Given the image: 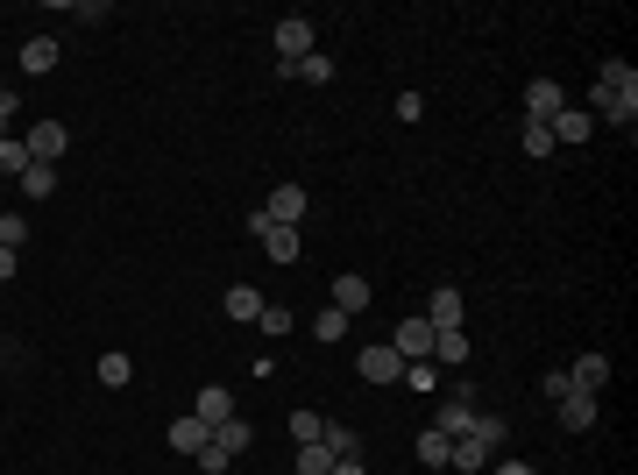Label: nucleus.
I'll return each instance as SVG.
<instances>
[{"label": "nucleus", "mask_w": 638, "mask_h": 475, "mask_svg": "<svg viewBox=\"0 0 638 475\" xmlns=\"http://www.w3.org/2000/svg\"><path fill=\"white\" fill-rule=\"evenodd\" d=\"M589 121H617V128H631V121H638V71H631L624 57H610V64L596 71Z\"/></svg>", "instance_id": "nucleus-1"}, {"label": "nucleus", "mask_w": 638, "mask_h": 475, "mask_svg": "<svg viewBox=\"0 0 638 475\" xmlns=\"http://www.w3.org/2000/svg\"><path fill=\"white\" fill-rule=\"evenodd\" d=\"M319 433H327V419H319V412H298V419H291V440H298V447H312Z\"/></svg>", "instance_id": "nucleus-33"}, {"label": "nucleus", "mask_w": 638, "mask_h": 475, "mask_svg": "<svg viewBox=\"0 0 638 475\" xmlns=\"http://www.w3.org/2000/svg\"><path fill=\"white\" fill-rule=\"evenodd\" d=\"M22 71H29V78L57 71V36H29V43H22Z\"/></svg>", "instance_id": "nucleus-16"}, {"label": "nucleus", "mask_w": 638, "mask_h": 475, "mask_svg": "<svg viewBox=\"0 0 638 475\" xmlns=\"http://www.w3.org/2000/svg\"><path fill=\"white\" fill-rule=\"evenodd\" d=\"M405 362H433V320L426 312H412V320H397V341H390Z\"/></svg>", "instance_id": "nucleus-3"}, {"label": "nucleus", "mask_w": 638, "mask_h": 475, "mask_svg": "<svg viewBox=\"0 0 638 475\" xmlns=\"http://www.w3.org/2000/svg\"><path fill=\"white\" fill-rule=\"evenodd\" d=\"M490 461H497V447H483L475 433H468V440H454V454H447V468H454V475H483Z\"/></svg>", "instance_id": "nucleus-11"}, {"label": "nucleus", "mask_w": 638, "mask_h": 475, "mask_svg": "<svg viewBox=\"0 0 638 475\" xmlns=\"http://www.w3.org/2000/svg\"><path fill=\"white\" fill-rule=\"evenodd\" d=\"M546 135H553V142H589L596 121H589V107H561V114L546 121Z\"/></svg>", "instance_id": "nucleus-12"}, {"label": "nucleus", "mask_w": 638, "mask_h": 475, "mask_svg": "<svg viewBox=\"0 0 638 475\" xmlns=\"http://www.w3.org/2000/svg\"><path fill=\"white\" fill-rule=\"evenodd\" d=\"M22 171H29V149L8 135V142H0V178H22Z\"/></svg>", "instance_id": "nucleus-31"}, {"label": "nucleus", "mask_w": 638, "mask_h": 475, "mask_svg": "<svg viewBox=\"0 0 638 475\" xmlns=\"http://www.w3.org/2000/svg\"><path fill=\"white\" fill-rule=\"evenodd\" d=\"M263 213H270L277 227H298V220H305V185H277V192L263 199Z\"/></svg>", "instance_id": "nucleus-8"}, {"label": "nucleus", "mask_w": 638, "mask_h": 475, "mask_svg": "<svg viewBox=\"0 0 638 475\" xmlns=\"http://www.w3.org/2000/svg\"><path fill=\"white\" fill-rule=\"evenodd\" d=\"M263 305H270V298H263L256 284H227V320H256Z\"/></svg>", "instance_id": "nucleus-17"}, {"label": "nucleus", "mask_w": 638, "mask_h": 475, "mask_svg": "<svg viewBox=\"0 0 638 475\" xmlns=\"http://www.w3.org/2000/svg\"><path fill=\"white\" fill-rule=\"evenodd\" d=\"M213 447H220L227 461H234V454H249V447H256V426L234 412V419H220V426H213Z\"/></svg>", "instance_id": "nucleus-10"}, {"label": "nucleus", "mask_w": 638, "mask_h": 475, "mask_svg": "<svg viewBox=\"0 0 638 475\" xmlns=\"http://www.w3.org/2000/svg\"><path fill=\"white\" fill-rule=\"evenodd\" d=\"M405 383H412V390H433L440 369H433V362H405Z\"/></svg>", "instance_id": "nucleus-35"}, {"label": "nucleus", "mask_w": 638, "mask_h": 475, "mask_svg": "<svg viewBox=\"0 0 638 475\" xmlns=\"http://www.w3.org/2000/svg\"><path fill=\"white\" fill-rule=\"evenodd\" d=\"M206 440H213V426H206L199 412H192V419H171V454H199Z\"/></svg>", "instance_id": "nucleus-15"}, {"label": "nucleus", "mask_w": 638, "mask_h": 475, "mask_svg": "<svg viewBox=\"0 0 638 475\" xmlns=\"http://www.w3.org/2000/svg\"><path fill=\"white\" fill-rule=\"evenodd\" d=\"M15 277V249H0V284H8Z\"/></svg>", "instance_id": "nucleus-37"}, {"label": "nucleus", "mask_w": 638, "mask_h": 475, "mask_svg": "<svg viewBox=\"0 0 638 475\" xmlns=\"http://www.w3.org/2000/svg\"><path fill=\"white\" fill-rule=\"evenodd\" d=\"M433 426H440V433H447V440H468V433H475V405H454V398H447V405H440V419H433Z\"/></svg>", "instance_id": "nucleus-21"}, {"label": "nucleus", "mask_w": 638, "mask_h": 475, "mask_svg": "<svg viewBox=\"0 0 638 475\" xmlns=\"http://www.w3.org/2000/svg\"><path fill=\"white\" fill-rule=\"evenodd\" d=\"M568 383H575V390H603V383H610V355H596V348L575 355V362H568Z\"/></svg>", "instance_id": "nucleus-13"}, {"label": "nucleus", "mask_w": 638, "mask_h": 475, "mask_svg": "<svg viewBox=\"0 0 638 475\" xmlns=\"http://www.w3.org/2000/svg\"><path fill=\"white\" fill-rule=\"evenodd\" d=\"M256 242H263V256H270V263H298V256H305V242H298V227H277V220H270V227L256 234Z\"/></svg>", "instance_id": "nucleus-9"}, {"label": "nucleus", "mask_w": 638, "mask_h": 475, "mask_svg": "<svg viewBox=\"0 0 638 475\" xmlns=\"http://www.w3.org/2000/svg\"><path fill=\"white\" fill-rule=\"evenodd\" d=\"M0 100H8V86H0Z\"/></svg>", "instance_id": "nucleus-39"}, {"label": "nucleus", "mask_w": 638, "mask_h": 475, "mask_svg": "<svg viewBox=\"0 0 638 475\" xmlns=\"http://www.w3.org/2000/svg\"><path fill=\"white\" fill-rule=\"evenodd\" d=\"M433 362H468V341H461V327L433 334Z\"/></svg>", "instance_id": "nucleus-28"}, {"label": "nucleus", "mask_w": 638, "mask_h": 475, "mask_svg": "<svg viewBox=\"0 0 638 475\" xmlns=\"http://www.w3.org/2000/svg\"><path fill=\"white\" fill-rule=\"evenodd\" d=\"M447 454H454V440H447L440 426H426V433H419V461H426V468H447Z\"/></svg>", "instance_id": "nucleus-23"}, {"label": "nucleus", "mask_w": 638, "mask_h": 475, "mask_svg": "<svg viewBox=\"0 0 638 475\" xmlns=\"http://www.w3.org/2000/svg\"><path fill=\"white\" fill-rule=\"evenodd\" d=\"M312 50H319V43H312V22H305V15H284V22H277V71H298Z\"/></svg>", "instance_id": "nucleus-2"}, {"label": "nucleus", "mask_w": 638, "mask_h": 475, "mask_svg": "<svg viewBox=\"0 0 638 475\" xmlns=\"http://www.w3.org/2000/svg\"><path fill=\"white\" fill-rule=\"evenodd\" d=\"M93 376H100V383H107V390H128V376H135V362H128V355H121V348H107V355H100V362H93Z\"/></svg>", "instance_id": "nucleus-20"}, {"label": "nucleus", "mask_w": 638, "mask_h": 475, "mask_svg": "<svg viewBox=\"0 0 638 475\" xmlns=\"http://www.w3.org/2000/svg\"><path fill=\"white\" fill-rule=\"evenodd\" d=\"M29 242V220L22 213H0V249H22Z\"/></svg>", "instance_id": "nucleus-32"}, {"label": "nucleus", "mask_w": 638, "mask_h": 475, "mask_svg": "<svg viewBox=\"0 0 638 475\" xmlns=\"http://www.w3.org/2000/svg\"><path fill=\"white\" fill-rule=\"evenodd\" d=\"M291 78H305V86H327V78H334V57H327V50H312V57H305Z\"/></svg>", "instance_id": "nucleus-25"}, {"label": "nucleus", "mask_w": 638, "mask_h": 475, "mask_svg": "<svg viewBox=\"0 0 638 475\" xmlns=\"http://www.w3.org/2000/svg\"><path fill=\"white\" fill-rule=\"evenodd\" d=\"M334 305H341L348 320H355V312L369 305V277H355V270H348V277H334Z\"/></svg>", "instance_id": "nucleus-19"}, {"label": "nucleus", "mask_w": 638, "mask_h": 475, "mask_svg": "<svg viewBox=\"0 0 638 475\" xmlns=\"http://www.w3.org/2000/svg\"><path fill=\"white\" fill-rule=\"evenodd\" d=\"M553 405H561V426H568V433H589V426H596V390H575V383H568V398H553Z\"/></svg>", "instance_id": "nucleus-7"}, {"label": "nucleus", "mask_w": 638, "mask_h": 475, "mask_svg": "<svg viewBox=\"0 0 638 475\" xmlns=\"http://www.w3.org/2000/svg\"><path fill=\"white\" fill-rule=\"evenodd\" d=\"M22 149H29V164H57V156L71 149V135H64V121H36L22 135Z\"/></svg>", "instance_id": "nucleus-4"}, {"label": "nucleus", "mask_w": 638, "mask_h": 475, "mask_svg": "<svg viewBox=\"0 0 638 475\" xmlns=\"http://www.w3.org/2000/svg\"><path fill=\"white\" fill-rule=\"evenodd\" d=\"M256 327H263L270 341H284V334H291V305H263V312H256Z\"/></svg>", "instance_id": "nucleus-29"}, {"label": "nucleus", "mask_w": 638, "mask_h": 475, "mask_svg": "<svg viewBox=\"0 0 638 475\" xmlns=\"http://www.w3.org/2000/svg\"><path fill=\"white\" fill-rule=\"evenodd\" d=\"M483 475H532V461H518V454H497Z\"/></svg>", "instance_id": "nucleus-36"}, {"label": "nucleus", "mask_w": 638, "mask_h": 475, "mask_svg": "<svg viewBox=\"0 0 638 475\" xmlns=\"http://www.w3.org/2000/svg\"><path fill=\"white\" fill-rule=\"evenodd\" d=\"M334 475H369V468L362 461H334Z\"/></svg>", "instance_id": "nucleus-38"}, {"label": "nucleus", "mask_w": 638, "mask_h": 475, "mask_svg": "<svg viewBox=\"0 0 638 475\" xmlns=\"http://www.w3.org/2000/svg\"><path fill=\"white\" fill-rule=\"evenodd\" d=\"M192 412H199V419H206V426H220V419H234V398H227V390H220V383H206V390H199V405H192Z\"/></svg>", "instance_id": "nucleus-22"}, {"label": "nucleus", "mask_w": 638, "mask_h": 475, "mask_svg": "<svg viewBox=\"0 0 638 475\" xmlns=\"http://www.w3.org/2000/svg\"><path fill=\"white\" fill-rule=\"evenodd\" d=\"M22 192H29V199H50V192H57V164H29V171H22Z\"/></svg>", "instance_id": "nucleus-24"}, {"label": "nucleus", "mask_w": 638, "mask_h": 475, "mask_svg": "<svg viewBox=\"0 0 638 475\" xmlns=\"http://www.w3.org/2000/svg\"><path fill=\"white\" fill-rule=\"evenodd\" d=\"M355 369H362V383H397V376H405V355H397L390 341H376V348L355 355Z\"/></svg>", "instance_id": "nucleus-5"}, {"label": "nucleus", "mask_w": 638, "mask_h": 475, "mask_svg": "<svg viewBox=\"0 0 638 475\" xmlns=\"http://www.w3.org/2000/svg\"><path fill=\"white\" fill-rule=\"evenodd\" d=\"M561 107H568V86H561V78H532V86H525V121H553Z\"/></svg>", "instance_id": "nucleus-6"}, {"label": "nucleus", "mask_w": 638, "mask_h": 475, "mask_svg": "<svg viewBox=\"0 0 638 475\" xmlns=\"http://www.w3.org/2000/svg\"><path fill=\"white\" fill-rule=\"evenodd\" d=\"M518 142H525V156H553V135H546V121H518Z\"/></svg>", "instance_id": "nucleus-27"}, {"label": "nucleus", "mask_w": 638, "mask_h": 475, "mask_svg": "<svg viewBox=\"0 0 638 475\" xmlns=\"http://www.w3.org/2000/svg\"><path fill=\"white\" fill-rule=\"evenodd\" d=\"M298 475H334V454L319 447V440H312V447H298Z\"/></svg>", "instance_id": "nucleus-30"}, {"label": "nucleus", "mask_w": 638, "mask_h": 475, "mask_svg": "<svg viewBox=\"0 0 638 475\" xmlns=\"http://www.w3.org/2000/svg\"><path fill=\"white\" fill-rule=\"evenodd\" d=\"M312 334H319V341L334 348V341L348 334V312H341V305H327V312H319V320H312Z\"/></svg>", "instance_id": "nucleus-26"}, {"label": "nucleus", "mask_w": 638, "mask_h": 475, "mask_svg": "<svg viewBox=\"0 0 638 475\" xmlns=\"http://www.w3.org/2000/svg\"><path fill=\"white\" fill-rule=\"evenodd\" d=\"M426 320H433V334H447V327H461V291H454V284H440V291L426 298Z\"/></svg>", "instance_id": "nucleus-14"}, {"label": "nucleus", "mask_w": 638, "mask_h": 475, "mask_svg": "<svg viewBox=\"0 0 638 475\" xmlns=\"http://www.w3.org/2000/svg\"><path fill=\"white\" fill-rule=\"evenodd\" d=\"M475 440H483V447H497V454H504V440H511V426H504V419H475Z\"/></svg>", "instance_id": "nucleus-34"}, {"label": "nucleus", "mask_w": 638, "mask_h": 475, "mask_svg": "<svg viewBox=\"0 0 638 475\" xmlns=\"http://www.w3.org/2000/svg\"><path fill=\"white\" fill-rule=\"evenodd\" d=\"M319 447H327L334 461H362V433H355V426H327V433H319Z\"/></svg>", "instance_id": "nucleus-18"}]
</instances>
